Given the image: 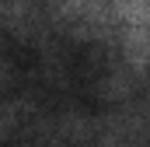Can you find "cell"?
Returning a JSON list of instances; mask_svg holds the SVG:
<instances>
[{
  "mask_svg": "<svg viewBox=\"0 0 150 147\" xmlns=\"http://www.w3.org/2000/svg\"><path fill=\"white\" fill-rule=\"evenodd\" d=\"M0 14H4V25L14 28L18 35H32L38 25L32 0H0Z\"/></svg>",
  "mask_w": 150,
  "mask_h": 147,
  "instance_id": "6da1fadb",
  "label": "cell"
},
{
  "mask_svg": "<svg viewBox=\"0 0 150 147\" xmlns=\"http://www.w3.org/2000/svg\"><path fill=\"white\" fill-rule=\"evenodd\" d=\"M126 28H147V0H108Z\"/></svg>",
  "mask_w": 150,
  "mask_h": 147,
  "instance_id": "7a4b0ae2",
  "label": "cell"
},
{
  "mask_svg": "<svg viewBox=\"0 0 150 147\" xmlns=\"http://www.w3.org/2000/svg\"><path fill=\"white\" fill-rule=\"evenodd\" d=\"M63 137H70L77 144H84V140H91L94 133H91V123L84 119V116H67L63 119Z\"/></svg>",
  "mask_w": 150,
  "mask_h": 147,
  "instance_id": "3957f363",
  "label": "cell"
}]
</instances>
